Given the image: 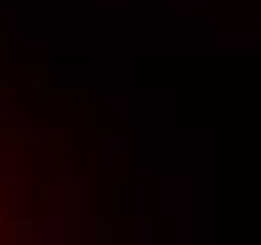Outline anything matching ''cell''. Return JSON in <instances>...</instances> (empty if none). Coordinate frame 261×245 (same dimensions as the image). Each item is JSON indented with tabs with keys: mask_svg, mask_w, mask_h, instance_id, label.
<instances>
[{
	"mask_svg": "<svg viewBox=\"0 0 261 245\" xmlns=\"http://www.w3.org/2000/svg\"><path fill=\"white\" fill-rule=\"evenodd\" d=\"M21 157L27 146L16 136V120L0 115V245H53L42 198L21 177Z\"/></svg>",
	"mask_w": 261,
	"mask_h": 245,
	"instance_id": "obj_1",
	"label": "cell"
}]
</instances>
